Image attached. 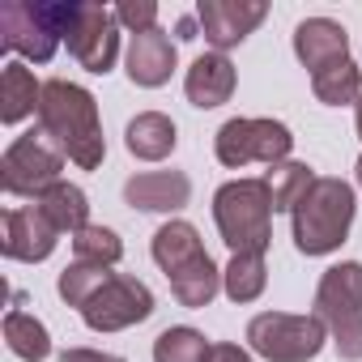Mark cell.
I'll use <instances>...</instances> for the list:
<instances>
[{
    "instance_id": "cell-10",
    "label": "cell",
    "mask_w": 362,
    "mask_h": 362,
    "mask_svg": "<svg viewBox=\"0 0 362 362\" xmlns=\"http://www.w3.org/2000/svg\"><path fill=\"white\" fill-rule=\"evenodd\" d=\"M69 52L81 69L90 73H111L115 56H119V22L111 9H103L98 0H81L77 9V22L69 30Z\"/></svg>"
},
{
    "instance_id": "cell-9",
    "label": "cell",
    "mask_w": 362,
    "mask_h": 362,
    "mask_svg": "<svg viewBox=\"0 0 362 362\" xmlns=\"http://www.w3.org/2000/svg\"><path fill=\"white\" fill-rule=\"evenodd\" d=\"M149 315H153V290L128 273H111V281L81 307V320L94 332H119V328L145 324Z\"/></svg>"
},
{
    "instance_id": "cell-19",
    "label": "cell",
    "mask_w": 362,
    "mask_h": 362,
    "mask_svg": "<svg viewBox=\"0 0 362 362\" xmlns=\"http://www.w3.org/2000/svg\"><path fill=\"white\" fill-rule=\"evenodd\" d=\"M201 256H205V243H201L192 222H166V226L153 230V260H158V269L166 277L179 273V269H188Z\"/></svg>"
},
{
    "instance_id": "cell-11",
    "label": "cell",
    "mask_w": 362,
    "mask_h": 362,
    "mask_svg": "<svg viewBox=\"0 0 362 362\" xmlns=\"http://www.w3.org/2000/svg\"><path fill=\"white\" fill-rule=\"evenodd\" d=\"M264 13H269L264 0H201V5H197L201 35H205V43L214 52L239 47L264 22Z\"/></svg>"
},
{
    "instance_id": "cell-17",
    "label": "cell",
    "mask_w": 362,
    "mask_h": 362,
    "mask_svg": "<svg viewBox=\"0 0 362 362\" xmlns=\"http://www.w3.org/2000/svg\"><path fill=\"white\" fill-rule=\"evenodd\" d=\"M39 103H43V86L35 81V73L26 64L9 60L5 73H0V119L22 124L26 115H39Z\"/></svg>"
},
{
    "instance_id": "cell-31",
    "label": "cell",
    "mask_w": 362,
    "mask_h": 362,
    "mask_svg": "<svg viewBox=\"0 0 362 362\" xmlns=\"http://www.w3.org/2000/svg\"><path fill=\"white\" fill-rule=\"evenodd\" d=\"M209 362H252V354H247V349H239V345H230V341H222V345H214Z\"/></svg>"
},
{
    "instance_id": "cell-3",
    "label": "cell",
    "mask_w": 362,
    "mask_h": 362,
    "mask_svg": "<svg viewBox=\"0 0 362 362\" xmlns=\"http://www.w3.org/2000/svg\"><path fill=\"white\" fill-rule=\"evenodd\" d=\"M214 222L222 243L243 256V252H269L273 239V197L264 179H230L214 197Z\"/></svg>"
},
{
    "instance_id": "cell-22",
    "label": "cell",
    "mask_w": 362,
    "mask_h": 362,
    "mask_svg": "<svg viewBox=\"0 0 362 362\" xmlns=\"http://www.w3.org/2000/svg\"><path fill=\"white\" fill-rule=\"evenodd\" d=\"M166 281H170V294L184 303V307H209V303L218 298V290H222V273H218V264L209 260V252H205L201 260H192L188 269L170 273Z\"/></svg>"
},
{
    "instance_id": "cell-6",
    "label": "cell",
    "mask_w": 362,
    "mask_h": 362,
    "mask_svg": "<svg viewBox=\"0 0 362 362\" xmlns=\"http://www.w3.org/2000/svg\"><path fill=\"white\" fill-rule=\"evenodd\" d=\"M324 341H328V328L315 315L264 311L247 324V345L269 362H311L324 349Z\"/></svg>"
},
{
    "instance_id": "cell-32",
    "label": "cell",
    "mask_w": 362,
    "mask_h": 362,
    "mask_svg": "<svg viewBox=\"0 0 362 362\" xmlns=\"http://www.w3.org/2000/svg\"><path fill=\"white\" fill-rule=\"evenodd\" d=\"M354 124H358V136H362V98L354 103Z\"/></svg>"
},
{
    "instance_id": "cell-25",
    "label": "cell",
    "mask_w": 362,
    "mask_h": 362,
    "mask_svg": "<svg viewBox=\"0 0 362 362\" xmlns=\"http://www.w3.org/2000/svg\"><path fill=\"white\" fill-rule=\"evenodd\" d=\"M311 90H315V98L324 107H345V103H358L362 98V73H358L354 60H345V64H332V69L315 73L311 77Z\"/></svg>"
},
{
    "instance_id": "cell-18",
    "label": "cell",
    "mask_w": 362,
    "mask_h": 362,
    "mask_svg": "<svg viewBox=\"0 0 362 362\" xmlns=\"http://www.w3.org/2000/svg\"><path fill=\"white\" fill-rule=\"evenodd\" d=\"M175 141H179V132H175V124H170L162 111H141V115L128 124V132H124L128 153L141 158V162H162V158H170Z\"/></svg>"
},
{
    "instance_id": "cell-16",
    "label": "cell",
    "mask_w": 362,
    "mask_h": 362,
    "mask_svg": "<svg viewBox=\"0 0 362 362\" xmlns=\"http://www.w3.org/2000/svg\"><path fill=\"white\" fill-rule=\"evenodd\" d=\"M184 90H188V103L209 111V107H222L230 103L235 94V64L222 56V52H209L201 60H192L188 77H184Z\"/></svg>"
},
{
    "instance_id": "cell-29",
    "label": "cell",
    "mask_w": 362,
    "mask_h": 362,
    "mask_svg": "<svg viewBox=\"0 0 362 362\" xmlns=\"http://www.w3.org/2000/svg\"><path fill=\"white\" fill-rule=\"evenodd\" d=\"M115 22L128 26L132 35L158 30V5H153V0H124V5L115 9Z\"/></svg>"
},
{
    "instance_id": "cell-30",
    "label": "cell",
    "mask_w": 362,
    "mask_h": 362,
    "mask_svg": "<svg viewBox=\"0 0 362 362\" xmlns=\"http://www.w3.org/2000/svg\"><path fill=\"white\" fill-rule=\"evenodd\" d=\"M60 362H124L119 354H103V349H64Z\"/></svg>"
},
{
    "instance_id": "cell-5",
    "label": "cell",
    "mask_w": 362,
    "mask_h": 362,
    "mask_svg": "<svg viewBox=\"0 0 362 362\" xmlns=\"http://www.w3.org/2000/svg\"><path fill=\"white\" fill-rule=\"evenodd\" d=\"M315 320H324L337 354L362 362V264H332L315 286Z\"/></svg>"
},
{
    "instance_id": "cell-15",
    "label": "cell",
    "mask_w": 362,
    "mask_h": 362,
    "mask_svg": "<svg viewBox=\"0 0 362 362\" xmlns=\"http://www.w3.org/2000/svg\"><path fill=\"white\" fill-rule=\"evenodd\" d=\"M175 60H179V52L166 30H145V35H132V43H128V77L145 90L166 86L175 73Z\"/></svg>"
},
{
    "instance_id": "cell-13",
    "label": "cell",
    "mask_w": 362,
    "mask_h": 362,
    "mask_svg": "<svg viewBox=\"0 0 362 362\" xmlns=\"http://www.w3.org/2000/svg\"><path fill=\"white\" fill-rule=\"evenodd\" d=\"M124 201L145 214H175L192 201V179L184 170H141L124 184Z\"/></svg>"
},
{
    "instance_id": "cell-21",
    "label": "cell",
    "mask_w": 362,
    "mask_h": 362,
    "mask_svg": "<svg viewBox=\"0 0 362 362\" xmlns=\"http://www.w3.org/2000/svg\"><path fill=\"white\" fill-rule=\"evenodd\" d=\"M315 170L307 166V162H277V166H269V175H264V188H269V197H273V214H294L298 209V201L311 192V184H315Z\"/></svg>"
},
{
    "instance_id": "cell-23",
    "label": "cell",
    "mask_w": 362,
    "mask_h": 362,
    "mask_svg": "<svg viewBox=\"0 0 362 362\" xmlns=\"http://www.w3.org/2000/svg\"><path fill=\"white\" fill-rule=\"evenodd\" d=\"M264 281H269V269H264L260 252L230 256V264L222 269V290H226L230 303H256L264 294Z\"/></svg>"
},
{
    "instance_id": "cell-7",
    "label": "cell",
    "mask_w": 362,
    "mask_h": 362,
    "mask_svg": "<svg viewBox=\"0 0 362 362\" xmlns=\"http://www.w3.org/2000/svg\"><path fill=\"white\" fill-rule=\"evenodd\" d=\"M60 170H64V153L47 141V132H26L18 136L5 158H0V184H5L9 197H43L52 184H60Z\"/></svg>"
},
{
    "instance_id": "cell-1",
    "label": "cell",
    "mask_w": 362,
    "mask_h": 362,
    "mask_svg": "<svg viewBox=\"0 0 362 362\" xmlns=\"http://www.w3.org/2000/svg\"><path fill=\"white\" fill-rule=\"evenodd\" d=\"M39 128L47 132V141L81 170L103 166L107 158V141H103V119H98V103L86 86L52 77L43 81V103H39Z\"/></svg>"
},
{
    "instance_id": "cell-27",
    "label": "cell",
    "mask_w": 362,
    "mask_h": 362,
    "mask_svg": "<svg viewBox=\"0 0 362 362\" xmlns=\"http://www.w3.org/2000/svg\"><path fill=\"white\" fill-rule=\"evenodd\" d=\"M111 281V269L107 264H86V260H73L64 273H60V281H56V290H60V298L69 303V307H86L103 286Z\"/></svg>"
},
{
    "instance_id": "cell-12",
    "label": "cell",
    "mask_w": 362,
    "mask_h": 362,
    "mask_svg": "<svg viewBox=\"0 0 362 362\" xmlns=\"http://www.w3.org/2000/svg\"><path fill=\"white\" fill-rule=\"evenodd\" d=\"M56 239H60V230L52 226V218L39 205H22V209L5 214L0 252H5L9 260H22V264H39V260H47L56 252Z\"/></svg>"
},
{
    "instance_id": "cell-33",
    "label": "cell",
    "mask_w": 362,
    "mask_h": 362,
    "mask_svg": "<svg viewBox=\"0 0 362 362\" xmlns=\"http://www.w3.org/2000/svg\"><path fill=\"white\" fill-rule=\"evenodd\" d=\"M354 175H358V188H362V158H358V166H354Z\"/></svg>"
},
{
    "instance_id": "cell-8",
    "label": "cell",
    "mask_w": 362,
    "mask_h": 362,
    "mask_svg": "<svg viewBox=\"0 0 362 362\" xmlns=\"http://www.w3.org/2000/svg\"><path fill=\"white\" fill-rule=\"evenodd\" d=\"M290 145H294V136L281 119H226L214 136L218 162L230 170H243L247 162L277 166V162H286Z\"/></svg>"
},
{
    "instance_id": "cell-26",
    "label": "cell",
    "mask_w": 362,
    "mask_h": 362,
    "mask_svg": "<svg viewBox=\"0 0 362 362\" xmlns=\"http://www.w3.org/2000/svg\"><path fill=\"white\" fill-rule=\"evenodd\" d=\"M209 354H214V345L188 324L166 328L153 341V362H209Z\"/></svg>"
},
{
    "instance_id": "cell-14",
    "label": "cell",
    "mask_w": 362,
    "mask_h": 362,
    "mask_svg": "<svg viewBox=\"0 0 362 362\" xmlns=\"http://www.w3.org/2000/svg\"><path fill=\"white\" fill-rule=\"evenodd\" d=\"M294 56H298L303 69H311V77H315V73H324V69L349 60V35H345L332 18H307V22H298V30H294Z\"/></svg>"
},
{
    "instance_id": "cell-2",
    "label": "cell",
    "mask_w": 362,
    "mask_h": 362,
    "mask_svg": "<svg viewBox=\"0 0 362 362\" xmlns=\"http://www.w3.org/2000/svg\"><path fill=\"white\" fill-rule=\"evenodd\" d=\"M77 9L81 0H9L0 9V43L35 64H47L60 39H69Z\"/></svg>"
},
{
    "instance_id": "cell-4",
    "label": "cell",
    "mask_w": 362,
    "mask_h": 362,
    "mask_svg": "<svg viewBox=\"0 0 362 362\" xmlns=\"http://www.w3.org/2000/svg\"><path fill=\"white\" fill-rule=\"evenodd\" d=\"M354 222V188L345 179L320 175L294 209V247L303 256H328L345 243Z\"/></svg>"
},
{
    "instance_id": "cell-20",
    "label": "cell",
    "mask_w": 362,
    "mask_h": 362,
    "mask_svg": "<svg viewBox=\"0 0 362 362\" xmlns=\"http://www.w3.org/2000/svg\"><path fill=\"white\" fill-rule=\"evenodd\" d=\"M47 218H52V226L64 235H77V230H86L90 226V201H86V192L77 188V184H69V179H60V184H52L39 201H35Z\"/></svg>"
},
{
    "instance_id": "cell-24",
    "label": "cell",
    "mask_w": 362,
    "mask_h": 362,
    "mask_svg": "<svg viewBox=\"0 0 362 362\" xmlns=\"http://www.w3.org/2000/svg\"><path fill=\"white\" fill-rule=\"evenodd\" d=\"M5 345L22 358V362H43L52 354V337L47 328L30 315V311H9L5 315Z\"/></svg>"
},
{
    "instance_id": "cell-28",
    "label": "cell",
    "mask_w": 362,
    "mask_h": 362,
    "mask_svg": "<svg viewBox=\"0 0 362 362\" xmlns=\"http://www.w3.org/2000/svg\"><path fill=\"white\" fill-rule=\"evenodd\" d=\"M124 256V243L111 226H86L73 235V260H86V264H119Z\"/></svg>"
}]
</instances>
